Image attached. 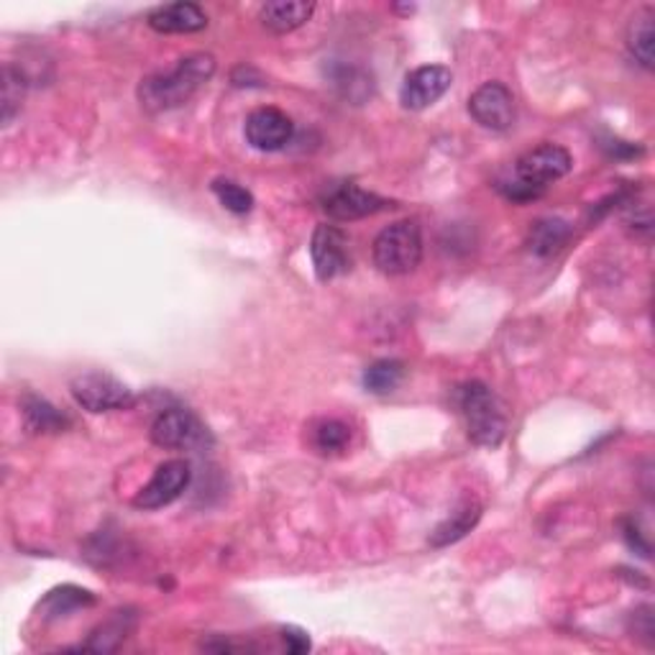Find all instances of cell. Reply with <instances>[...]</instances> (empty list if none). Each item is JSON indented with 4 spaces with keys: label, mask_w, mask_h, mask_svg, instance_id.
Segmentation results:
<instances>
[{
    "label": "cell",
    "mask_w": 655,
    "mask_h": 655,
    "mask_svg": "<svg viewBox=\"0 0 655 655\" xmlns=\"http://www.w3.org/2000/svg\"><path fill=\"white\" fill-rule=\"evenodd\" d=\"M215 75L213 54H188L169 72H159L138 84V103L149 113L174 111L188 103L200 88H205Z\"/></svg>",
    "instance_id": "cell-1"
},
{
    "label": "cell",
    "mask_w": 655,
    "mask_h": 655,
    "mask_svg": "<svg viewBox=\"0 0 655 655\" xmlns=\"http://www.w3.org/2000/svg\"><path fill=\"white\" fill-rule=\"evenodd\" d=\"M459 407L466 420V433L476 445L497 449L507 436V415L499 397L484 382H466L459 389Z\"/></svg>",
    "instance_id": "cell-2"
},
{
    "label": "cell",
    "mask_w": 655,
    "mask_h": 655,
    "mask_svg": "<svg viewBox=\"0 0 655 655\" xmlns=\"http://www.w3.org/2000/svg\"><path fill=\"white\" fill-rule=\"evenodd\" d=\"M422 230L415 221L392 223L374 238V264L382 274L403 276L420 267Z\"/></svg>",
    "instance_id": "cell-3"
},
{
    "label": "cell",
    "mask_w": 655,
    "mask_h": 655,
    "mask_svg": "<svg viewBox=\"0 0 655 655\" xmlns=\"http://www.w3.org/2000/svg\"><path fill=\"white\" fill-rule=\"evenodd\" d=\"M151 443L167 451H200L211 443V430L192 410L169 407L151 422Z\"/></svg>",
    "instance_id": "cell-4"
},
{
    "label": "cell",
    "mask_w": 655,
    "mask_h": 655,
    "mask_svg": "<svg viewBox=\"0 0 655 655\" xmlns=\"http://www.w3.org/2000/svg\"><path fill=\"white\" fill-rule=\"evenodd\" d=\"M69 392H72L75 403L88 413L131 410L136 405L134 389L105 372H84L75 376Z\"/></svg>",
    "instance_id": "cell-5"
},
{
    "label": "cell",
    "mask_w": 655,
    "mask_h": 655,
    "mask_svg": "<svg viewBox=\"0 0 655 655\" xmlns=\"http://www.w3.org/2000/svg\"><path fill=\"white\" fill-rule=\"evenodd\" d=\"M572 167L574 157L568 154V149L558 144H541L515 161L512 177H518L520 182L530 184V188L545 192L551 182H556L561 177L572 172Z\"/></svg>",
    "instance_id": "cell-6"
},
{
    "label": "cell",
    "mask_w": 655,
    "mask_h": 655,
    "mask_svg": "<svg viewBox=\"0 0 655 655\" xmlns=\"http://www.w3.org/2000/svg\"><path fill=\"white\" fill-rule=\"evenodd\" d=\"M192 482V468L184 459L165 461L157 472H154L151 482L146 487L138 489L134 497L136 510H161V507L172 505L174 499H180L188 492Z\"/></svg>",
    "instance_id": "cell-7"
},
{
    "label": "cell",
    "mask_w": 655,
    "mask_h": 655,
    "mask_svg": "<svg viewBox=\"0 0 655 655\" xmlns=\"http://www.w3.org/2000/svg\"><path fill=\"white\" fill-rule=\"evenodd\" d=\"M310 259L315 276L320 282H330L336 276L346 274L351 269V253H349V236L341 228L323 223L313 230L310 238Z\"/></svg>",
    "instance_id": "cell-8"
},
{
    "label": "cell",
    "mask_w": 655,
    "mask_h": 655,
    "mask_svg": "<svg viewBox=\"0 0 655 655\" xmlns=\"http://www.w3.org/2000/svg\"><path fill=\"white\" fill-rule=\"evenodd\" d=\"M320 203H323V211L336 221H359V218H366V215L382 213L387 211V207H392L387 197L359 188V184L353 182H341V184H334V188H328Z\"/></svg>",
    "instance_id": "cell-9"
},
{
    "label": "cell",
    "mask_w": 655,
    "mask_h": 655,
    "mask_svg": "<svg viewBox=\"0 0 655 655\" xmlns=\"http://www.w3.org/2000/svg\"><path fill=\"white\" fill-rule=\"evenodd\" d=\"M453 84V72L443 65H426L413 69L399 88V103L407 111H426L438 103Z\"/></svg>",
    "instance_id": "cell-10"
},
{
    "label": "cell",
    "mask_w": 655,
    "mask_h": 655,
    "mask_svg": "<svg viewBox=\"0 0 655 655\" xmlns=\"http://www.w3.org/2000/svg\"><path fill=\"white\" fill-rule=\"evenodd\" d=\"M468 113L479 126L489 131H507L512 128L515 118V98L502 82H484L468 98Z\"/></svg>",
    "instance_id": "cell-11"
},
{
    "label": "cell",
    "mask_w": 655,
    "mask_h": 655,
    "mask_svg": "<svg viewBox=\"0 0 655 655\" xmlns=\"http://www.w3.org/2000/svg\"><path fill=\"white\" fill-rule=\"evenodd\" d=\"M244 134L257 151H282L295 136V123L280 108H257L246 118Z\"/></svg>",
    "instance_id": "cell-12"
},
{
    "label": "cell",
    "mask_w": 655,
    "mask_h": 655,
    "mask_svg": "<svg viewBox=\"0 0 655 655\" xmlns=\"http://www.w3.org/2000/svg\"><path fill=\"white\" fill-rule=\"evenodd\" d=\"M146 23L159 34H195L207 29V13L197 3L180 0V3L154 8Z\"/></svg>",
    "instance_id": "cell-13"
},
{
    "label": "cell",
    "mask_w": 655,
    "mask_h": 655,
    "mask_svg": "<svg viewBox=\"0 0 655 655\" xmlns=\"http://www.w3.org/2000/svg\"><path fill=\"white\" fill-rule=\"evenodd\" d=\"M313 11L315 3H305V0H274V3L261 5L259 19L272 34H290L305 21H310Z\"/></svg>",
    "instance_id": "cell-14"
},
{
    "label": "cell",
    "mask_w": 655,
    "mask_h": 655,
    "mask_svg": "<svg viewBox=\"0 0 655 655\" xmlns=\"http://www.w3.org/2000/svg\"><path fill=\"white\" fill-rule=\"evenodd\" d=\"M574 228L568 226L566 221L561 218H543L538 221L533 228H530L528 236V249L541 259L556 257L558 251L566 249V244L572 241Z\"/></svg>",
    "instance_id": "cell-15"
},
{
    "label": "cell",
    "mask_w": 655,
    "mask_h": 655,
    "mask_svg": "<svg viewBox=\"0 0 655 655\" xmlns=\"http://www.w3.org/2000/svg\"><path fill=\"white\" fill-rule=\"evenodd\" d=\"M628 49L645 69L655 65V11L651 5L635 11L628 26Z\"/></svg>",
    "instance_id": "cell-16"
},
{
    "label": "cell",
    "mask_w": 655,
    "mask_h": 655,
    "mask_svg": "<svg viewBox=\"0 0 655 655\" xmlns=\"http://www.w3.org/2000/svg\"><path fill=\"white\" fill-rule=\"evenodd\" d=\"M482 518V507L474 502V499H466L464 505L456 507V510L451 512V518H445L441 526L433 530V535H430V545L433 549H445V545L456 543L464 538L466 533H472L476 528V522Z\"/></svg>",
    "instance_id": "cell-17"
},
{
    "label": "cell",
    "mask_w": 655,
    "mask_h": 655,
    "mask_svg": "<svg viewBox=\"0 0 655 655\" xmlns=\"http://www.w3.org/2000/svg\"><path fill=\"white\" fill-rule=\"evenodd\" d=\"M23 418H26V426L34 433H59V430L69 426V418L65 413H59L57 407L36 395L23 397Z\"/></svg>",
    "instance_id": "cell-18"
},
{
    "label": "cell",
    "mask_w": 655,
    "mask_h": 655,
    "mask_svg": "<svg viewBox=\"0 0 655 655\" xmlns=\"http://www.w3.org/2000/svg\"><path fill=\"white\" fill-rule=\"evenodd\" d=\"M92 605H95V597H92L88 589L59 587V589H52L49 595L44 597L42 612L46 620H59V618H67L69 612L82 610V607H92Z\"/></svg>",
    "instance_id": "cell-19"
},
{
    "label": "cell",
    "mask_w": 655,
    "mask_h": 655,
    "mask_svg": "<svg viewBox=\"0 0 655 655\" xmlns=\"http://www.w3.org/2000/svg\"><path fill=\"white\" fill-rule=\"evenodd\" d=\"M405 380V364L397 359H380L364 372V389L372 395H389Z\"/></svg>",
    "instance_id": "cell-20"
},
{
    "label": "cell",
    "mask_w": 655,
    "mask_h": 655,
    "mask_svg": "<svg viewBox=\"0 0 655 655\" xmlns=\"http://www.w3.org/2000/svg\"><path fill=\"white\" fill-rule=\"evenodd\" d=\"M351 441V430L341 420H320L313 428V445L320 453H338Z\"/></svg>",
    "instance_id": "cell-21"
},
{
    "label": "cell",
    "mask_w": 655,
    "mask_h": 655,
    "mask_svg": "<svg viewBox=\"0 0 655 655\" xmlns=\"http://www.w3.org/2000/svg\"><path fill=\"white\" fill-rule=\"evenodd\" d=\"M213 195L218 197V203L226 207V211L236 213V215H246L253 207V195L241 184L234 182V180H213L211 184Z\"/></svg>",
    "instance_id": "cell-22"
},
{
    "label": "cell",
    "mask_w": 655,
    "mask_h": 655,
    "mask_svg": "<svg viewBox=\"0 0 655 655\" xmlns=\"http://www.w3.org/2000/svg\"><path fill=\"white\" fill-rule=\"evenodd\" d=\"M23 92H26V82H23L21 69L13 65H5L3 69V126H11V121L19 115Z\"/></svg>",
    "instance_id": "cell-23"
},
{
    "label": "cell",
    "mask_w": 655,
    "mask_h": 655,
    "mask_svg": "<svg viewBox=\"0 0 655 655\" xmlns=\"http://www.w3.org/2000/svg\"><path fill=\"white\" fill-rule=\"evenodd\" d=\"M126 618H121V612H118V618H113V620H108L105 625H100L95 633H92V637H90V643L84 645V651H95V653H108V651H113L115 645H118L123 637H126V622H123Z\"/></svg>",
    "instance_id": "cell-24"
},
{
    "label": "cell",
    "mask_w": 655,
    "mask_h": 655,
    "mask_svg": "<svg viewBox=\"0 0 655 655\" xmlns=\"http://www.w3.org/2000/svg\"><path fill=\"white\" fill-rule=\"evenodd\" d=\"M282 641H284V648L295 655L310 651V637H307V633H303V630H297V628H284Z\"/></svg>",
    "instance_id": "cell-25"
},
{
    "label": "cell",
    "mask_w": 655,
    "mask_h": 655,
    "mask_svg": "<svg viewBox=\"0 0 655 655\" xmlns=\"http://www.w3.org/2000/svg\"><path fill=\"white\" fill-rule=\"evenodd\" d=\"M605 146H607V151H610V157H637V154H643L641 146L620 142V138H610V144H605Z\"/></svg>",
    "instance_id": "cell-26"
}]
</instances>
